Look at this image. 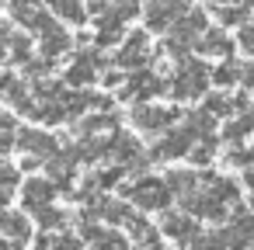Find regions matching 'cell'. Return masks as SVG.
Segmentation results:
<instances>
[{"instance_id":"obj_19","label":"cell","mask_w":254,"mask_h":250,"mask_svg":"<svg viewBox=\"0 0 254 250\" xmlns=\"http://www.w3.org/2000/svg\"><path fill=\"white\" fill-rule=\"evenodd\" d=\"M46 7L66 25H87L91 21V11H87L84 0H46Z\"/></svg>"},{"instance_id":"obj_11","label":"cell","mask_w":254,"mask_h":250,"mask_svg":"<svg viewBox=\"0 0 254 250\" xmlns=\"http://www.w3.org/2000/svg\"><path fill=\"white\" fill-rule=\"evenodd\" d=\"M18 150L21 153H28V156H42V160H49V156H56L63 146H60V139L49 132V129H21L18 132Z\"/></svg>"},{"instance_id":"obj_38","label":"cell","mask_w":254,"mask_h":250,"mask_svg":"<svg viewBox=\"0 0 254 250\" xmlns=\"http://www.w3.org/2000/svg\"><path fill=\"white\" fill-rule=\"evenodd\" d=\"M237 46H240V52L254 56V21H247V25L237 28Z\"/></svg>"},{"instance_id":"obj_29","label":"cell","mask_w":254,"mask_h":250,"mask_svg":"<svg viewBox=\"0 0 254 250\" xmlns=\"http://www.w3.org/2000/svg\"><path fill=\"white\" fill-rule=\"evenodd\" d=\"M53 63L56 59H49V56H32L25 66H21V73H25V80H49V73H53Z\"/></svg>"},{"instance_id":"obj_15","label":"cell","mask_w":254,"mask_h":250,"mask_svg":"<svg viewBox=\"0 0 254 250\" xmlns=\"http://www.w3.org/2000/svg\"><path fill=\"white\" fill-rule=\"evenodd\" d=\"M126 18L112 7L108 14H101V18H94V42H98V49H112V46H122L126 42Z\"/></svg>"},{"instance_id":"obj_23","label":"cell","mask_w":254,"mask_h":250,"mask_svg":"<svg viewBox=\"0 0 254 250\" xmlns=\"http://www.w3.org/2000/svg\"><path fill=\"white\" fill-rule=\"evenodd\" d=\"M251 7L254 4H219L216 7V21L223 28H240V25L251 21Z\"/></svg>"},{"instance_id":"obj_33","label":"cell","mask_w":254,"mask_h":250,"mask_svg":"<svg viewBox=\"0 0 254 250\" xmlns=\"http://www.w3.org/2000/svg\"><path fill=\"white\" fill-rule=\"evenodd\" d=\"M205 111H212L216 118H230V115L237 111V104H233V98H226V94H209V98H205Z\"/></svg>"},{"instance_id":"obj_9","label":"cell","mask_w":254,"mask_h":250,"mask_svg":"<svg viewBox=\"0 0 254 250\" xmlns=\"http://www.w3.org/2000/svg\"><path fill=\"white\" fill-rule=\"evenodd\" d=\"M181 205H185V212H191L195 219H205V222H223L226 219V201H219L209 188H195L191 195H185L181 198Z\"/></svg>"},{"instance_id":"obj_34","label":"cell","mask_w":254,"mask_h":250,"mask_svg":"<svg viewBox=\"0 0 254 250\" xmlns=\"http://www.w3.org/2000/svg\"><path fill=\"white\" fill-rule=\"evenodd\" d=\"M91 247H94V250H129L126 236H122V233H115V229H108V226L101 229V236H98Z\"/></svg>"},{"instance_id":"obj_20","label":"cell","mask_w":254,"mask_h":250,"mask_svg":"<svg viewBox=\"0 0 254 250\" xmlns=\"http://www.w3.org/2000/svg\"><path fill=\"white\" fill-rule=\"evenodd\" d=\"M202 184H205L219 201H226V205H240V184H237L233 177H219V174L205 170V174H202Z\"/></svg>"},{"instance_id":"obj_12","label":"cell","mask_w":254,"mask_h":250,"mask_svg":"<svg viewBox=\"0 0 254 250\" xmlns=\"http://www.w3.org/2000/svg\"><path fill=\"white\" fill-rule=\"evenodd\" d=\"M60 195V188H56V181L53 177H28L25 184H21V205H25V212H39V208H46V205H53V198Z\"/></svg>"},{"instance_id":"obj_17","label":"cell","mask_w":254,"mask_h":250,"mask_svg":"<svg viewBox=\"0 0 254 250\" xmlns=\"http://www.w3.org/2000/svg\"><path fill=\"white\" fill-rule=\"evenodd\" d=\"M233 49H240V46L226 35L223 25H219V28H209V32L198 39V46H195L198 56H219V59H233Z\"/></svg>"},{"instance_id":"obj_22","label":"cell","mask_w":254,"mask_h":250,"mask_svg":"<svg viewBox=\"0 0 254 250\" xmlns=\"http://www.w3.org/2000/svg\"><path fill=\"white\" fill-rule=\"evenodd\" d=\"M254 132V108L251 111H240L237 118H230L226 125H223V139L233 146V143H244L247 136Z\"/></svg>"},{"instance_id":"obj_5","label":"cell","mask_w":254,"mask_h":250,"mask_svg":"<svg viewBox=\"0 0 254 250\" xmlns=\"http://www.w3.org/2000/svg\"><path fill=\"white\" fill-rule=\"evenodd\" d=\"M185 11H191V0H146V7H143V28L153 32V35H167Z\"/></svg>"},{"instance_id":"obj_30","label":"cell","mask_w":254,"mask_h":250,"mask_svg":"<svg viewBox=\"0 0 254 250\" xmlns=\"http://www.w3.org/2000/svg\"><path fill=\"white\" fill-rule=\"evenodd\" d=\"M18 122H14V111H4V122H0V150L11 153L18 146Z\"/></svg>"},{"instance_id":"obj_39","label":"cell","mask_w":254,"mask_h":250,"mask_svg":"<svg viewBox=\"0 0 254 250\" xmlns=\"http://www.w3.org/2000/svg\"><path fill=\"white\" fill-rule=\"evenodd\" d=\"M87 11H91V18H101V14L112 11V4L108 0H87Z\"/></svg>"},{"instance_id":"obj_41","label":"cell","mask_w":254,"mask_h":250,"mask_svg":"<svg viewBox=\"0 0 254 250\" xmlns=\"http://www.w3.org/2000/svg\"><path fill=\"white\" fill-rule=\"evenodd\" d=\"M39 163H42V156H28L25 153V160H21V170L28 174V170H39Z\"/></svg>"},{"instance_id":"obj_13","label":"cell","mask_w":254,"mask_h":250,"mask_svg":"<svg viewBox=\"0 0 254 250\" xmlns=\"http://www.w3.org/2000/svg\"><path fill=\"white\" fill-rule=\"evenodd\" d=\"M212 25H209V14L202 11V7H191V11H185L178 21H174V28L167 32V35H174V39H181V42H188L191 49L198 46V39L209 32Z\"/></svg>"},{"instance_id":"obj_25","label":"cell","mask_w":254,"mask_h":250,"mask_svg":"<svg viewBox=\"0 0 254 250\" xmlns=\"http://www.w3.org/2000/svg\"><path fill=\"white\" fill-rule=\"evenodd\" d=\"M244 80V63H237V59H223L216 70H212V84L216 87H233V84H240Z\"/></svg>"},{"instance_id":"obj_10","label":"cell","mask_w":254,"mask_h":250,"mask_svg":"<svg viewBox=\"0 0 254 250\" xmlns=\"http://www.w3.org/2000/svg\"><path fill=\"white\" fill-rule=\"evenodd\" d=\"M160 233L167 236V240H174V243H181V247H188L202 229H198V219L191 215V212H164V219H160Z\"/></svg>"},{"instance_id":"obj_37","label":"cell","mask_w":254,"mask_h":250,"mask_svg":"<svg viewBox=\"0 0 254 250\" xmlns=\"http://www.w3.org/2000/svg\"><path fill=\"white\" fill-rule=\"evenodd\" d=\"M112 7H115L126 21H132V18H139V7H146V0H112Z\"/></svg>"},{"instance_id":"obj_35","label":"cell","mask_w":254,"mask_h":250,"mask_svg":"<svg viewBox=\"0 0 254 250\" xmlns=\"http://www.w3.org/2000/svg\"><path fill=\"white\" fill-rule=\"evenodd\" d=\"M126 174H129L126 163H112V167H101V170H98V181H101V188L108 191V188H119Z\"/></svg>"},{"instance_id":"obj_31","label":"cell","mask_w":254,"mask_h":250,"mask_svg":"<svg viewBox=\"0 0 254 250\" xmlns=\"http://www.w3.org/2000/svg\"><path fill=\"white\" fill-rule=\"evenodd\" d=\"M126 229H129V236L139 240V243H157V229H153L143 215H136V212H132V219L126 222Z\"/></svg>"},{"instance_id":"obj_42","label":"cell","mask_w":254,"mask_h":250,"mask_svg":"<svg viewBox=\"0 0 254 250\" xmlns=\"http://www.w3.org/2000/svg\"><path fill=\"white\" fill-rule=\"evenodd\" d=\"M35 250H53V236L42 229V236H35Z\"/></svg>"},{"instance_id":"obj_32","label":"cell","mask_w":254,"mask_h":250,"mask_svg":"<svg viewBox=\"0 0 254 250\" xmlns=\"http://www.w3.org/2000/svg\"><path fill=\"white\" fill-rule=\"evenodd\" d=\"M18 184H21V174L14 163H4L0 167V188H4V201H11L18 195Z\"/></svg>"},{"instance_id":"obj_14","label":"cell","mask_w":254,"mask_h":250,"mask_svg":"<svg viewBox=\"0 0 254 250\" xmlns=\"http://www.w3.org/2000/svg\"><path fill=\"white\" fill-rule=\"evenodd\" d=\"M0 229H4V250H25L28 240H32V222H28V212H14L7 208L4 219H0Z\"/></svg>"},{"instance_id":"obj_26","label":"cell","mask_w":254,"mask_h":250,"mask_svg":"<svg viewBox=\"0 0 254 250\" xmlns=\"http://www.w3.org/2000/svg\"><path fill=\"white\" fill-rule=\"evenodd\" d=\"M167 184H171V191L178 198H185V195H191L198 188V174H195V167L191 170H167Z\"/></svg>"},{"instance_id":"obj_8","label":"cell","mask_w":254,"mask_h":250,"mask_svg":"<svg viewBox=\"0 0 254 250\" xmlns=\"http://www.w3.org/2000/svg\"><path fill=\"white\" fill-rule=\"evenodd\" d=\"M195 143H198V139H195L185 125H181V129H167V132L153 143L150 160H153V163H164V160H167V163H171V160H181V156H188V153H191V146H195Z\"/></svg>"},{"instance_id":"obj_36","label":"cell","mask_w":254,"mask_h":250,"mask_svg":"<svg viewBox=\"0 0 254 250\" xmlns=\"http://www.w3.org/2000/svg\"><path fill=\"white\" fill-rule=\"evenodd\" d=\"M84 236L80 233H56L53 236V250H84Z\"/></svg>"},{"instance_id":"obj_2","label":"cell","mask_w":254,"mask_h":250,"mask_svg":"<svg viewBox=\"0 0 254 250\" xmlns=\"http://www.w3.org/2000/svg\"><path fill=\"white\" fill-rule=\"evenodd\" d=\"M122 195L139 208V212H167L171 201L178 198L167 184V177H153V174H143L136 184H126Z\"/></svg>"},{"instance_id":"obj_6","label":"cell","mask_w":254,"mask_h":250,"mask_svg":"<svg viewBox=\"0 0 254 250\" xmlns=\"http://www.w3.org/2000/svg\"><path fill=\"white\" fill-rule=\"evenodd\" d=\"M160 94H171V77H157L150 66L126 77L122 98H129L132 104H139V101H157Z\"/></svg>"},{"instance_id":"obj_24","label":"cell","mask_w":254,"mask_h":250,"mask_svg":"<svg viewBox=\"0 0 254 250\" xmlns=\"http://www.w3.org/2000/svg\"><path fill=\"white\" fill-rule=\"evenodd\" d=\"M185 129L195 136V139H209L212 129H216V115L212 111H185Z\"/></svg>"},{"instance_id":"obj_7","label":"cell","mask_w":254,"mask_h":250,"mask_svg":"<svg viewBox=\"0 0 254 250\" xmlns=\"http://www.w3.org/2000/svg\"><path fill=\"white\" fill-rule=\"evenodd\" d=\"M105 70H108V59H105L101 52H80V56H73V63L66 66L63 80H66L70 87H80V91H84V87L98 84Z\"/></svg>"},{"instance_id":"obj_27","label":"cell","mask_w":254,"mask_h":250,"mask_svg":"<svg viewBox=\"0 0 254 250\" xmlns=\"http://www.w3.org/2000/svg\"><path fill=\"white\" fill-rule=\"evenodd\" d=\"M216 150H219V139H216V136H209V139H198V143L191 146V153H188L191 167H209V163L216 160Z\"/></svg>"},{"instance_id":"obj_4","label":"cell","mask_w":254,"mask_h":250,"mask_svg":"<svg viewBox=\"0 0 254 250\" xmlns=\"http://www.w3.org/2000/svg\"><path fill=\"white\" fill-rule=\"evenodd\" d=\"M150 32L146 28H132L129 35H126V42L115 49V56H112V66H119V70H126V73H136V70H146L150 66Z\"/></svg>"},{"instance_id":"obj_18","label":"cell","mask_w":254,"mask_h":250,"mask_svg":"<svg viewBox=\"0 0 254 250\" xmlns=\"http://www.w3.org/2000/svg\"><path fill=\"white\" fill-rule=\"evenodd\" d=\"M108 146H112V153H108V160H115V163H132V160H139L143 156V143L132 136V132H112L108 136Z\"/></svg>"},{"instance_id":"obj_28","label":"cell","mask_w":254,"mask_h":250,"mask_svg":"<svg viewBox=\"0 0 254 250\" xmlns=\"http://www.w3.org/2000/svg\"><path fill=\"white\" fill-rule=\"evenodd\" d=\"M35 222H39L46 233H53V229H66L70 212H63V208H56V205H46V208H39V212H35Z\"/></svg>"},{"instance_id":"obj_40","label":"cell","mask_w":254,"mask_h":250,"mask_svg":"<svg viewBox=\"0 0 254 250\" xmlns=\"http://www.w3.org/2000/svg\"><path fill=\"white\" fill-rule=\"evenodd\" d=\"M244 91H254V63H244V80H240Z\"/></svg>"},{"instance_id":"obj_16","label":"cell","mask_w":254,"mask_h":250,"mask_svg":"<svg viewBox=\"0 0 254 250\" xmlns=\"http://www.w3.org/2000/svg\"><path fill=\"white\" fill-rule=\"evenodd\" d=\"M39 39V52L42 56H49V59H63L70 49H73V35L66 32V28H60V21H53L42 35H35Z\"/></svg>"},{"instance_id":"obj_1","label":"cell","mask_w":254,"mask_h":250,"mask_svg":"<svg viewBox=\"0 0 254 250\" xmlns=\"http://www.w3.org/2000/svg\"><path fill=\"white\" fill-rule=\"evenodd\" d=\"M209 84H212V70L202 59H191L188 56L171 73V98L174 101H198V98H205Z\"/></svg>"},{"instance_id":"obj_3","label":"cell","mask_w":254,"mask_h":250,"mask_svg":"<svg viewBox=\"0 0 254 250\" xmlns=\"http://www.w3.org/2000/svg\"><path fill=\"white\" fill-rule=\"evenodd\" d=\"M178 118H181L178 108H164V104H157V101H139V104H132V111H129L132 129H139V132H146V136H164L167 129H174Z\"/></svg>"},{"instance_id":"obj_21","label":"cell","mask_w":254,"mask_h":250,"mask_svg":"<svg viewBox=\"0 0 254 250\" xmlns=\"http://www.w3.org/2000/svg\"><path fill=\"white\" fill-rule=\"evenodd\" d=\"M115 125H119L115 111H91V115H84V122L77 129H80L84 139H91V136H101V132H115Z\"/></svg>"}]
</instances>
